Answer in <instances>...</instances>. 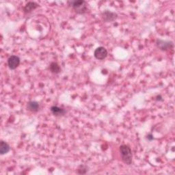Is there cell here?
Returning <instances> with one entry per match:
<instances>
[{
    "label": "cell",
    "instance_id": "1",
    "mask_svg": "<svg viewBox=\"0 0 175 175\" xmlns=\"http://www.w3.org/2000/svg\"><path fill=\"white\" fill-rule=\"evenodd\" d=\"M119 150L123 162L127 165H131L132 163V159H133V155H132L131 148L127 145H122L120 147Z\"/></svg>",
    "mask_w": 175,
    "mask_h": 175
},
{
    "label": "cell",
    "instance_id": "2",
    "mask_svg": "<svg viewBox=\"0 0 175 175\" xmlns=\"http://www.w3.org/2000/svg\"><path fill=\"white\" fill-rule=\"evenodd\" d=\"M68 3H71L72 8L77 14H84L88 11V4L84 0H77L71 2H69Z\"/></svg>",
    "mask_w": 175,
    "mask_h": 175
},
{
    "label": "cell",
    "instance_id": "3",
    "mask_svg": "<svg viewBox=\"0 0 175 175\" xmlns=\"http://www.w3.org/2000/svg\"><path fill=\"white\" fill-rule=\"evenodd\" d=\"M156 45L158 48L161 49V50L167 51L168 49L173 47L174 44L173 42L171 41H166L161 40V39H157L156 42Z\"/></svg>",
    "mask_w": 175,
    "mask_h": 175
},
{
    "label": "cell",
    "instance_id": "4",
    "mask_svg": "<svg viewBox=\"0 0 175 175\" xmlns=\"http://www.w3.org/2000/svg\"><path fill=\"white\" fill-rule=\"evenodd\" d=\"M20 64V58L16 55H11L8 59V65L10 69L11 70H15L19 67Z\"/></svg>",
    "mask_w": 175,
    "mask_h": 175
},
{
    "label": "cell",
    "instance_id": "5",
    "mask_svg": "<svg viewBox=\"0 0 175 175\" xmlns=\"http://www.w3.org/2000/svg\"><path fill=\"white\" fill-rule=\"evenodd\" d=\"M94 55L97 60H103L107 55V49L103 47H98L95 49Z\"/></svg>",
    "mask_w": 175,
    "mask_h": 175
},
{
    "label": "cell",
    "instance_id": "6",
    "mask_svg": "<svg viewBox=\"0 0 175 175\" xmlns=\"http://www.w3.org/2000/svg\"><path fill=\"white\" fill-rule=\"evenodd\" d=\"M102 19H103V21L105 22H111L114 21L115 19H116L117 18V14H116L115 12H112L110 11H106L103 12L101 14Z\"/></svg>",
    "mask_w": 175,
    "mask_h": 175
},
{
    "label": "cell",
    "instance_id": "7",
    "mask_svg": "<svg viewBox=\"0 0 175 175\" xmlns=\"http://www.w3.org/2000/svg\"><path fill=\"white\" fill-rule=\"evenodd\" d=\"M51 113L55 116H64L66 114V111L62 107H59L58 106H52L50 109Z\"/></svg>",
    "mask_w": 175,
    "mask_h": 175
},
{
    "label": "cell",
    "instance_id": "8",
    "mask_svg": "<svg viewBox=\"0 0 175 175\" xmlns=\"http://www.w3.org/2000/svg\"><path fill=\"white\" fill-rule=\"evenodd\" d=\"M39 107H40V105H39V103L37 101H29L28 103L27 108H28V110L29 111L33 112H36L38 111Z\"/></svg>",
    "mask_w": 175,
    "mask_h": 175
},
{
    "label": "cell",
    "instance_id": "9",
    "mask_svg": "<svg viewBox=\"0 0 175 175\" xmlns=\"http://www.w3.org/2000/svg\"><path fill=\"white\" fill-rule=\"evenodd\" d=\"M38 5L35 2H28V4L25 6V7L24 8V11L25 13L31 12L36 8H38Z\"/></svg>",
    "mask_w": 175,
    "mask_h": 175
},
{
    "label": "cell",
    "instance_id": "10",
    "mask_svg": "<svg viewBox=\"0 0 175 175\" xmlns=\"http://www.w3.org/2000/svg\"><path fill=\"white\" fill-rule=\"evenodd\" d=\"M10 150H11V147L9 145L4 141H1V144H0V153L1 155H3L8 153Z\"/></svg>",
    "mask_w": 175,
    "mask_h": 175
},
{
    "label": "cell",
    "instance_id": "11",
    "mask_svg": "<svg viewBox=\"0 0 175 175\" xmlns=\"http://www.w3.org/2000/svg\"><path fill=\"white\" fill-rule=\"evenodd\" d=\"M49 69H50L51 72L55 74L59 73L61 71L60 67L58 63H56V62H52V63H51L50 66H49Z\"/></svg>",
    "mask_w": 175,
    "mask_h": 175
},
{
    "label": "cell",
    "instance_id": "12",
    "mask_svg": "<svg viewBox=\"0 0 175 175\" xmlns=\"http://www.w3.org/2000/svg\"><path fill=\"white\" fill-rule=\"evenodd\" d=\"M88 168L87 166H81L80 168H79V169L77 170V173L79 174H85L86 173V172L88 170Z\"/></svg>",
    "mask_w": 175,
    "mask_h": 175
},
{
    "label": "cell",
    "instance_id": "13",
    "mask_svg": "<svg viewBox=\"0 0 175 175\" xmlns=\"http://www.w3.org/2000/svg\"><path fill=\"white\" fill-rule=\"evenodd\" d=\"M147 138H148V140H153V135H151V134L148 135Z\"/></svg>",
    "mask_w": 175,
    "mask_h": 175
}]
</instances>
